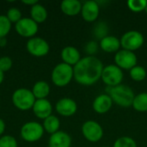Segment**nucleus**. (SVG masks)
<instances>
[{
	"label": "nucleus",
	"mask_w": 147,
	"mask_h": 147,
	"mask_svg": "<svg viewBox=\"0 0 147 147\" xmlns=\"http://www.w3.org/2000/svg\"><path fill=\"white\" fill-rule=\"evenodd\" d=\"M34 115L40 120H45L46 118L52 115L53 105L51 102L47 99H38L32 108Z\"/></svg>",
	"instance_id": "14"
},
{
	"label": "nucleus",
	"mask_w": 147,
	"mask_h": 147,
	"mask_svg": "<svg viewBox=\"0 0 147 147\" xmlns=\"http://www.w3.org/2000/svg\"><path fill=\"white\" fill-rule=\"evenodd\" d=\"M124 78L122 70L115 65H108L103 67L101 79L108 87H115L121 84Z\"/></svg>",
	"instance_id": "7"
},
{
	"label": "nucleus",
	"mask_w": 147,
	"mask_h": 147,
	"mask_svg": "<svg viewBox=\"0 0 147 147\" xmlns=\"http://www.w3.org/2000/svg\"><path fill=\"white\" fill-rule=\"evenodd\" d=\"M7 45V39L6 37L0 38V47H4Z\"/></svg>",
	"instance_id": "34"
},
{
	"label": "nucleus",
	"mask_w": 147,
	"mask_h": 147,
	"mask_svg": "<svg viewBox=\"0 0 147 147\" xmlns=\"http://www.w3.org/2000/svg\"><path fill=\"white\" fill-rule=\"evenodd\" d=\"M103 67L102 62L96 56H85L73 66L74 79L81 85H93L101 79Z\"/></svg>",
	"instance_id": "1"
},
{
	"label": "nucleus",
	"mask_w": 147,
	"mask_h": 147,
	"mask_svg": "<svg viewBox=\"0 0 147 147\" xmlns=\"http://www.w3.org/2000/svg\"><path fill=\"white\" fill-rule=\"evenodd\" d=\"M3 79H4V72H3V71L0 70V85H1L2 83L3 82Z\"/></svg>",
	"instance_id": "35"
},
{
	"label": "nucleus",
	"mask_w": 147,
	"mask_h": 147,
	"mask_svg": "<svg viewBox=\"0 0 147 147\" xmlns=\"http://www.w3.org/2000/svg\"><path fill=\"white\" fill-rule=\"evenodd\" d=\"M31 90H32L36 100L47 99V97L50 94V85L46 81H43V80L37 81L34 84Z\"/></svg>",
	"instance_id": "21"
},
{
	"label": "nucleus",
	"mask_w": 147,
	"mask_h": 147,
	"mask_svg": "<svg viewBox=\"0 0 147 147\" xmlns=\"http://www.w3.org/2000/svg\"><path fill=\"white\" fill-rule=\"evenodd\" d=\"M5 128H6V124L4 122V121L3 119L0 118V137L3 136L4 131H5Z\"/></svg>",
	"instance_id": "32"
},
{
	"label": "nucleus",
	"mask_w": 147,
	"mask_h": 147,
	"mask_svg": "<svg viewBox=\"0 0 147 147\" xmlns=\"http://www.w3.org/2000/svg\"><path fill=\"white\" fill-rule=\"evenodd\" d=\"M145 42L144 35L138 30H129L122 34L121 38V48L134 52L140 49Z\"/></svg>",
	"instance_id": "6"
},
{
	"label": "nucleus",
	"mask_w": 147,
	"mask_h": 147,
	"mask_svg": "<svg viewBox=\"0 0 147 147\" xmlns=\"http://www.w3.org/2000/svg\"><path fill=\"white\" fill-rule=\"evenodd\" d=\"M16 32L23 38H33L38 33L39 26L30 17H22L15 24Z\"/></svg>",
	"instance_id": "10"
},
{
	"label": "nucleus",
	"mask_w": 147,
	"mask_h": 147,
	"mask_svg": "<svg viewBox=\"0 0 147 147\" xmlns=\"http://www.w3.org/2000/svg\"><path fill=\"white\" fill-rule=\"evenodd\" d=\"M100 48L106 53H117L121 50V40L114 35H106L100 40Z\"/></svg>",
	"instance_id": "18"
},
{
	"label": "nucleus",
	"mask_w": 147,
	"mask_h": 147,
	"mask_svg": "<svg viewBox=\"0 0 147 147\" xmlns=\"http://www.w3.org/2000/svg\"><path fill=\"white\" fill-rule=\"evenodd\" d=\"M81 130L84 139L91 143H96L103 137V128L96 121H86L83 123Z\"/></svg>",
	"instance_id": "9"
},
{
	"label": "nucleus",
	"mask_w": 147,
	"mask_h": 147,
	"mask_svg": "<svg viewBox=\"0 0 147 147\" xmlns=\"http://www.w3.org/2000/svg\"><path fill=\"white\" fill-rule=\"evenodd\" d=\"M97 44L94 41H90L86 45V51L89 53V55L93 56V54L96 52L97 50Z\"/></svg>",
	"instance_id": "31"
},
{
	"label": "nucleus",
	"mask_w": 147,
	"mask_h": 147,
	"mask_svg": "<svg viewBox=\"0 0 147 147\" xmlns=\"http://www.w3.org/2000/svg\"><path fill=\"white\" fill-rule=\"evenodd\" d=\"M71 137L64 131H58L50 135L48 140V147H71Z\"/></svg>",
	"instance_id": "17"
},
{
	"label": "nucleus",
	"mask_w": 147,
	"mask_h": 147,
	"mask_svg": "<svg viewBox=\"0 0 147 147\" xmlns=\"http://www.w3.org/2000/svg\"><path fill=\"white\" fill-rule=\"evenodd\" d=\"M127 6L133 12L145 11L147 6L146 0H129L127 1Z\"/></svg>",
	"instance_id": "27"
},
{
	"label": "nucleus",
	"mask_w": 147,
	"mask_h": 147,
	"mask_svg": "<svg viewBox=\"0 0 147 147\" xmlns=\"http://www.w3.org/2000/svg\"><path fill=\"white\" fill-rule=\"evenodd\" d=\"M133 108L138 112H147V92H142L135 95Z\"/></svg>",
	"instance_id": "23"
},
{
	"label": "nucleus",
	"mask_w": 147,
	"mask_h": 147,
	"mask_svg": "<svg viewBox=\"0 0 147 147\" xmlns=\"http://www.w3.org/2000/svg\"><path fill=\"white\" fill-rule=\"evenodd\" d=\"M115 65L121 70L130 71L137 65L138 58L134 52L121 49L115 55Z\"/></svg>",
	"instance_id": "11"
},
{
	"label": "nucleus",
	"mask_w": 147,
	"mask_h": 147,
	"mask_svg": "<svg viewBox=\"0 0 147 147\" xmlns=\"http://www.w3.org/2000/svg\"><path fill=\"white\" fill-rule=\"evenodd\" d=\"M113 103L114 102L111 97L108 94H101L94 99L92 108L96 113L103 115L108 113L111 109Z\"/></svg>",
	"instance_id": "15"
},
{
	"label": "nucleus",
	"mask_w": 147,
	"mask_h": 147,
	"mask_svg": "<svg viewBox=\"0 0 147 147\" xmlns=\"http://www.w3.org/2000/svg\"><path fill=\"white\" fill-rule=\"evenodd\" d=\"M47 9L40 3L30 7V18L36 23H43L47 19Z\"/></svg>",
	"instance_id": "20"
},
{
	"label": "nucleus",
	"mask_w": 147,
	"mask_h": 147,
	"mask_svg": "<svg viewBox=\"0 0 147 147\" xmlns=\"http://www.w3.org/2000/svg\"><path fill=\"white\" fill-rule=\"evenodd\" d=\"M22 3H24V4H26V5H28V6H30V7H32V6H34V4H36L37 3H39L37 0H23L22 2Z\"/></svg>",
	"instance_id": "33"
},
{
	"label": "nucleus",
	"mask_w": 147,
	"mask_h": 147,
	"mask_svg": "<svg viewBox=\"0 0 147 147\" xmlns=\"http://www.w3.org/2000/svg\"><path fill=\"white\" fill-rule=\"evenodd\" d=\"M42 127H43L45 132H47V134L52 135V134L57 133L58 131H59L60 121L57 116L52 115L49 117L43 120Z\"/></svg>",
	"instance_id": "22"
},
{
	"label": "nucleus",
	"mask_w": 147,
	"mask_h": 147,
	"mask_svg": "<svg viewBox=\"0 0 147 147\" xmlns=\"http://www.w3.org/2000/svg\"><path fill=\"white\" fill-rule=\"evenodd\" d=\"M145 11L147 13V6H146V9H145Z\"/></svg>",
	"instance_id": "36"
},
{
	"label": "nucleus",
	"mask_w": 147,
	"mask_h": 147,
	"mask_svg": "<svg viewBox=\"0 0 147 147\" xmlns=\"http://www.w3.org/2000/svg\"><path fill=\"white\" fill-rule=\"evenodd\" d=\"M82 5L78 0H64L60 3V9L65 16H75L81 13Z\"/></svg>",
	"instance_id": "19"
},
{
	"label": "nucleus",
	"mask_w": 147,
	"mask_h": 147,
	"mask_svg": "<svg viewBox=\"0 0 147 147\" xmlns=\"http://www.w3.org/2000/svg\"><path fill=\"white\" fill-rule=\"evenodd\" d=\"M55 110L61 116L70 117L75 115L78 111V104L71 98L63 97L56 102Z\"/></svg>",
	"instance_id": "12"
},
{
	"label": "nucleus",
	"mask_w": 147,
	"mask_h": 147,
	"mask_svg": "<svg viewBox=\"0 0 147 147\" xmlns=\"http://www.w3.org/2000/svg\"><path fill=\"white\" fill-rule=\"evenodd\" d=\"M12 23L5 15H0V38L6 37L11 29Z\"/></svg>",
	"instance_id": "26"
},
{
	"label": "nucleus",
	"mask_w": 147,
	"mask_h": 147,
	"mask_svg": "<svg viewBox=\"0 0 147 147\" xmlns=\"http://www.w3.org/2000/svg\"><path fill=\"white\" fill-rule=\"evenodd\" d=\"M102 147H109V146H102Z\"/></svg>",
	"instance_id": "37"
},
{
	"label": "nucleus",
	"mask_w": 147,
	"mask_h": 147,
	"mask_svg": "<svg viewBox=\"0 0 147 147\" xmlns=\"http://www.w3.org/2000/svg\"><path fill=\"white\" fill-rule=\"evenodd\" d=\"M60 56L63 63L67 64L72 67L75 66L82 59L80 52L78 51V48H76L73 46L65 47L61 51Z\"/></svg>",
	"instance_id": "16"
},
{
	"label": "nucleus",
	"mask_w": 147,
	"mask_h": 147,
	"mask_svg": "<svg viewBox=\"0 0 147 147\" xmlns=\"http://www.w3.org/2000/svg\"><path fill=\"white\" fill-rule=\"evenodd\" d=\"M130 78L135 82H142L147 77V71L146 68L141 65H136L129 71Z\"/></svg>",
	"instance_id": "24"
},
{
	"label": "nucleus",
	"mask_w": 147,
	"mask_h": 147,
	"mask_svg": "<svg viewBox=\"0 0 147 147\" xmlns=\"http://www.w3.org/2000/svg\"><path fill=\"white\" fill-rule=\"evenodd\" d=\"M0 147H18L17 140L11 135H3L0 137Z\"/></svg>",
	"instance_id": "29"
},
{
	"label": "nucleus",
	"mask_w": 147,
	"mask_h": 147,
	"mask_svg": "<svg viewBox=\"0 0 147 147\" xmlns=\"http://www.w3.org/2000/svg\"><path fill=\"white\" fill-rule=\"evenodd\" d=\"M113 147H137V143L129 136H122L115 141Z\"/></svg>",
	"instance_id": "25"
},
{
	"label": "nucleus",
	"mask_w": 147,
	"mask_h": 147,
	"mask_svg": "<svg viewBox=\"0 0 147 147\" xmlns=\"http://www.w3.org/2000/svg\"><path fill=\"white\" fill-rule=\"evenodd\" d=\"M73 78V67L63 62L56 65L51 73V80L57 87H65L68 85Z\"/></svg>",
	"instance_id": "3"
},
{
	"label": "nucleus",
	"mask_w": 147,
	"mask_h": 147,
	"mask_svg": "<svg viewBox=\"0 0 147 147\" xmlns=\"http://www.w3.org/2000/svg\"><path fill=\"white\" fill-rule=\"evenodd\" d=\"M11 100L13 105L17 109L21 111H27L32 109L36 99L31 90L19 88L13 92Z\"/></svg>",
	"instance_id": "4"
},
{
	"label": "nucleus",
	"mask_w": 147,
	"mask_h": 147,
	"mask_svg": "<svg viewBox=\"0 0 147 147\" xmlns=\"http://www.w3.org/2000/svg\"><path fill=\"white\" fill-rule=\"evenodd\" d=\"M5 16H7V18L9 19V21L11 23H15V24L22 18L21 10L17 8H15V7L9 9Z\"/></svg>",
	"instance_id": "28"
},
{
	"label": "nucleus",
	"mask_w": 147,
	"mask_h": 147,
	"mask_svg": "<svg viewBox=\"0 0 147 147\" xmlns=\"http://www.w3.org/2000/svg\"><path fill=\"white\" fill-rule=\"evenodd\" d=\"M106 94H108L113 102L122 108L133 106L135 94L131 87L126 84H120L115 87H107Z\"/></svg>",
	"instance_id": "2"
},
{
	"label": "nucleus",
	"mask_w": 147,
	"mask_h": 147,
	"mask_svg": "<svg viewBox=\"0 0 147 147\" xmlns=\"http://www.w3.org/2000/svg\"><path fill=\"white\" fill-rule=\"evenodd\" d=\"M26 49L30 55L40 58L48 54L50 46L45 39L34 36L28 40L26 43Z\"/></svg>",
	"instance_id": "8"
},
{
	"label": "nucleus",
	"mask_w": 147,
	"mask_h": 147,
	"mask_svg": "<svg viewBox=\"0 0 147 147\" xmlns=\"http://www.w3.org/2000/svg\"><path fill=\"white\" fill-rule=\"evenodd\" d=\"M13 66V60L8 56L0 57V70L3 72L9 71Z\"/></svg>",
	"instance_id": "30"
},
{
	"label": "nucleus",
	"mask_w": 147,
	"mask_h": 147,
	"mask_svg": "<svg viewBox=\"0 0 147 147\" xmlns=\"http://www.w3.org/2000/svg\"><path fill=\"white\" fill-rule=\"evenodd\" d=\"M45 131L42 127V124L37 121H28L24 123L20 130L21 138L28 143H34L39 141Z\"/></svg>",
	"instance_id": "5"
},
{
	"label": "nucleus",
	"mask_w": 147,
	"mask_h": 147,
	"mask_svg": "<svg viewBox=\"0 0 147 147\" xmlns=\"http://www.w3.org/2000/svg\"><path fill=\"white\" fill-rule=\"evenodd\" d=\"M100 13V6L96 1H86L82 5L81 15L83 19L87 22H95Z\"/></svg>",
	"instance_id": "13"
}]
</instances>
